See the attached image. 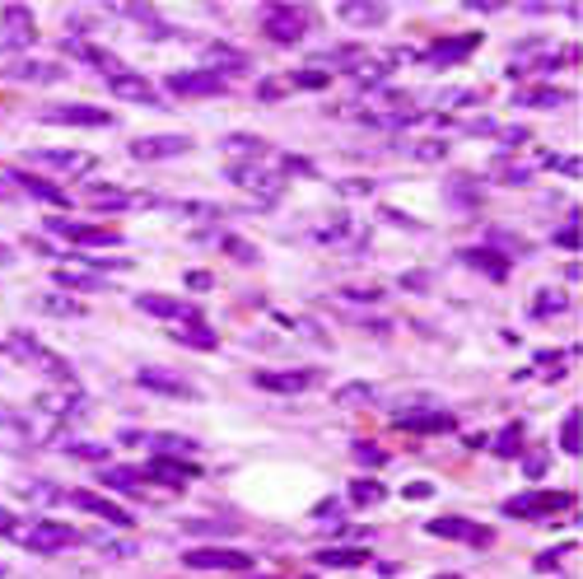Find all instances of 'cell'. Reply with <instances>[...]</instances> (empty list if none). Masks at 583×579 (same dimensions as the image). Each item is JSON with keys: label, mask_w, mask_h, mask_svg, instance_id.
<instances>
[{"label": "cell", "mask_w": 583, "mask_h": 579, "mask_svg": "<svg viewBox=\"0 0 583 579\" xmlns=\"http://www.w3.org/2000/svg\"><path fill=\"white\" fill-rule=\"evenodd\" d=\"M10 537H14L19 546L38 551V556H47V551H66V546H79V542H89V533L70 528V523H57V518H38V523H23V528H14Z\"/></svg>", "instance_id": "obj_1"}, {"label": "cell", "mask_w": 583, "mask_h": 579, "mask_svg": "<svg viewBox=\"0 0 583 579\" xmlns=\"http://www.w3.org/2000/svg\"><path fill=\"white\" fill-rule=\"evenodd\" d=\"M5 350H10V355H19V360H29V365H38L47 378H57V383H66V388H75V369L61 360L57 350H47L33 332H14V337L5 341Z\"/></svg>", "instance_id": "obj_2"}, {"label": "cell", "mask_w": 583, "mask_h": 579, "mask_svg": "<svg viewBox=\"0 0 583 579\" xmlns=\"http://www.w3.org/2000/svg\"><path fill=\"white\" fill-rule=\"evenodd\" d=\"M309 23H313L309 5H275V10H266V38L290 47V42H299L303 33H309Z\"/></svg>", "instance_id": "obj_3"}, {"label": "cell", "mask_w": 583, "mask_h": 579, "mask_svg": "<svg viewBox=\"0 0 583 579\" xmlns=\"http://www.w3.org/2000/svg\"><path fill=\"white\" fill-rule=\"evenodd\" d=\"M425 533L449 537V542H471V546H490V537H495L486 523H477V518H458V514H439V518H430Z\"/></svg>", "instance_id": "obj_4"}, {"label": "cell", "mask_w": 583, "mask_h": 579, "mask_svg": "<svg viewBox=\"0 0 583 579\" xmlns=\"http://www.w3.org/2000/svg\"><path fill=\"white\" fill-rule=\"evenodd\" d=\"M38 42V29H33V14L23 5H10L0 14V51H29Z\"/></svg>", "instance_id": "obj_5"}, {"label": "cell", "mask_w": 583, "mask_h": 579, "mask_svg": "<svg viewBox=\"0 0 583 579\" xmlns=\"http://www.w3.org/2000/svg\"><path fill=\"white\" fill-rule=\"evenodd\" d=\"M169 94H178V98H219V94H229V79H219L210 70H178V75H169Z\"/></svg>", "instance_id": "obj_6"}, {"label": "cell", "mask_w": 583, "mask_h": 579, "mask_svg": "<svg viewBox=\"0 0 583 579\" xmlns=\"http://www.w3.org/2000/svg\"><path fill=\"white\" fill-rule=\"evenodd\" d=\"M182 565H191V570H247L253 556L234 551V546H191L182 556Z\"/></svg>", "instance_id": "obj_7"}, {"label": "cell", "mask_w": 583, "mask_h": 579, "mask_svg": "<svg viewBox=\"0 0 583 579\" xmlns=\"http://www.w3.org/2000/svg\"><path fill=\"white\" fill-rule=\"evenodd\" d=\"M61 51H70L75 61H85V66H94V70H103V79L113 85L117 75H126L131 66H122L113 51H103V47H94V42H79V38H61Z\"/></svg>", "instance_id": "obj_8"}, {"label": "cell", "mask_w": 583, "mask_h": 579, "mask_svg": "<svg viewBox=\"0 0 583 579\" xmlns=\"http://www.w3.org/2000/svg\"><path fill=\"white\" fill-rule=\"evenodd\" d=\"M229 182L253 187V191H262V197H281L285 191V173H271L266 163H229Z\"/></svg>", "instance_id": "obj_9"}, {"label": "cell", "mask_w": 583, "mask_h": 579, "mask_svg": "<svg viewBox=\"0 0 583 579\" xmlns=\"http://www.w3.org/2000/svg\"><path fill=\"white\" fill-rule=\"evenodd\" d=\"M42 117L57 122V126H113V113H103L94 103H57V107H47Z\"/></svg>", "instance_id": "obj_10"}, {"label": "cell", "mask_w": 583, "mask_h": 579, "mask_svg": "<svg viewBox=\"0 0 583 579\" xmlns=\"http://www.w3.org/2000/svg\"><path fill=\"white\" fill-rule=\"evenodd\" d=\"M318 383H322L318 369H266V374H257V388H266V393H309Z\"/></svg>", "instance_id": "obj_11"}, {"label": "cell", "mask_w": 583, "mask_h": 579, "mask_svg": "<svg viewBox=\"0 0 583 579\" xmlns=\"http://www.w3.org/2000/svg\"><path fill=\"white\" fill-rule=\"evenodd\" d=\"M145 313H154V318H163V322H173V327H182V322H201V309L191 304V299H163V294H141L135 299Z\"/></svg>", "instance_id": "obj_12"}, {"label": "cell", "mask_w": 583, "mask_h": 579, "mask_svg": "<svg viewBox=\"0 0 583 579\" xmlns=\"http://www.w3.org/2000/svg\"><path fill=\"white\" fill-rule=\"evenodd\" d=\"M47 234H61L70 243H85V247H113L117 243V229H98V225H75V219L57 215V219H47Z\"/></svg>", "instance_id": "obj_13"}, {"label": "cell", "mask_w": 583, "mask_h": 579, "mask_svg": "<svg viewBox=\"0 0 583 579\" xmlns=\"http://www.w3.org/2000/svg\"><path fill=\"white\" fill-rule=\"evenodd\" d=\"M247 66V51H238V47H229V42H210L206 51H201V70H210V75H219V79H229V75H243Z\"/></svg>", "instance_id": "obj_14"}, {"label": "cell", "mask_w": 583, "mask_h": 579, "mask_svg": "<svg viewBox=\"0 0 583 579\" xmlns=\"http://www.w3.org/2000/svg\"><path fill=\"white\" fill-rule=\"evenodd\" d=\"M66 500H70L75 509H85V514L103 518V523H113V528H131V514H126L122 505H113L107 495H94V490H70Z\"/></svg>", "instance_id": "obj_15"}, {"label": "cell", "mask_w": 583, "mask_h": 579, "mask_svg": "<svg viewBox=\"0 0 583 579\" xmlns=\"http://www.w3.org/2000/svg\"><path fill=\"white\" fill-rule=\"evenodd\" d=\"M187 150H191L187 135H141V141H131V159H141V163H150V159H178Z\"/></svg>", "instance_id": "obj_16"}, {"label": "cell", "mask_w": 583, "mask_h": 579, "mask_svg": "<svg viewBox=\"0 0 583 579\" xmlns=\"http://www.w3.org/2000/svg\"><path fill=\"white\" fill-rule=\"evenodd\" d=\"M569 505V495H514V500L504 505L509 518H537V514H551V509H565Z\"/></svg>", "instance_id": "obj_17"}, {"label": "cell", "mask_w": 583, "mask_h": 579, "mask_svg": "<svg viewBox=\"0 0 583 579\" xmlns=\"http://www.w3.org/2000/svg\"><path fill=\"white\" fill-rule=\"evenodd\" d=\"M458 262L477 266L481 275H490V281H509V257H504V253H495V247H462Z\"/></svg>", "instance_id": "obj_18"}, {"label": "cell", "mask_w": 583, "mask_h": 579, "mask_svg": "<svg viewBox=\"0 0 583 579\" xmlns=\"http://www.w3.org/2000/svg\"><path fill=\"white\" fill-rule=\"evenodd\" d=\"M135 383L150 388V393H163V397H197V388L182 383V378H173L169 369H141V374H135Z\"/></svg>", "instance_id": "obj_19"}, {"label": "cell", "mask_w": 583, "mask_h": 579, "mask_svg": "<svg viewBox=\"0 0 583 579\" xmlns=\"http://www.w3.org/2000/svg\"><path fill=\"white\" fill-rule=\"evenodd\" d=\"M141 477L163 481V486H182V481L197 477V467H191V462H178V458H154V462H145V467H141Z\"/></svg>", "instance_id": "obj_20"}, {"label": "cell", "mask_w": 583, "mask_h": 579, "mask_svg": "<svg viewBox=\"0 0 583 579\" xmlns=\"http://www.w3.org/2000/svg\"><path fill=\"white\" fill-rule=\"evenodd\" d=\"M10 75H14V79H23V85H51V79H61L66 70H61L57 61H33V57H14Z\"/></svg>", "instance_id": "obj_21"}, {"label": "cell", "mask_w": 583, "mask_h": 579, "mask_svg": "<svg viewBox=\"0 0 583 579\" xmlns=\"http://www.w3.org/2000/svg\"><path fill=\"white\" fill-rule=\"evenodd\" d=\"M113 94L126 98V103H159V89L150 85V79H141L135 70H126V75L113 79Z\"/></svg>", "instance_id": "obj_22"}, {"label": "cell", "mask_w": 583, "mask_h": 579, "mask_svg": "<svg viewBox=\"0 0 583 579\" xmlns=\"http://www.w3.org/2000/svg\"><path fill=\"white\" fill-rule=\"evenodd\" d=\"M313 561L331 565V570H355V565L369 561V551L365 546H322V551H313Z\"/></svg>", "instance_id": "obj_23"}, {"label": "cell", "mask_w": 583, "mask_h": 579, "mask_svg": "<svg viewBox=\"0 0 583 579\" xmlns=\"http://www.w3.org/2000/svg\"><path fill=\"white\" fill-rule=\"evenodd\" d=\"M514 103H518V107H569L574 94H569V89H546V85H537V89L514 94Z\"/></svg>", "instance_id": "obj_24"}, {"label": "cell", "mask_w": 583, "mask_h": 579, "mask_svg": "<svg viewBox=\"0 0 583 579\" xmlns=\"http://www.w3.org/2000/svg\"><path fill=\"white\" fill-rule=\"evenodd\" d=\"M29 159L42 163V169H57V173H79L85 169V154H75V150H33Z\"/></svg>", "instance_id": "obj_25"}, {"label": "cell", "mask_w": 583, "mask_h": 579, "mask_svg": "<svg viewBox=\"0 0 583 579\" xmlns=\"http://www.w3.org/2000/svg\"><path fill=\"white\" fill-rule=\"evenodd\" d=\"M10 182H14V187H29V191H33V197H38V201H57V206H66V197H61V191H57V187H51L47 178H38V173H29V169H10Z\"/></svg>", "instance_id": "obj_26"}, {"label": "cell", "mask_w": 583, "mask_h": 579, "mask_svg": "<svg viewBox=\"0 0 583 579\" xmlns=\"http://www.w3.org/2000/svg\"><path fill=\"white\" fill-rule=\"evenodd\" d=\"M337 14L346 23H383L387 19V5H369V0H341Z\"/></svg>", "instance_id": "obj_27"}, {"label": "cell", "mask_w": 583, "mask_h": 579, "mask_svg": "<svg viewBox=\"0 0 583 579\" xmlns=\"http://www.w3.org/2000/svg\"><path fill=\"white\" fill-rule=\"evenodd\" d=\"M89 206H94V210H126V206H135V197L117 191L113 182H94V187H89Z\"/></svg>", "instance_id": "obj_28"}, {"label": "cell", "mask_w": 583, "mask_h": 579, "mask_svg": "<svg viewBox=\"0 0 583 579\" xmlns=\"http://www.w3.org/2000/svg\"><path fill=\"white\" fill-rule=\"evenodd\" d=\"M173 337H178L182 346H197V350H215V346H219V337L210 332L206 322H182V327H173Z\"/></svg>", "instance_id": "obj_29"}, {"label": "cell", "mask_w": 583, "mask_h": 579, "mask_svg": "<svg viewBox=\"0 0 583 579\" xmlns=\"http://www.w3.org/2000/svg\"><path fill=\"white\" fill-rule=\"evenodd\" d=\"M467 51H477V33L471 38H443V42H430V61H458Z\"/></svg>", "instance_id": "obj_30"}, {"label": "cell", "mask_w": 583, "mask_h": 579, "mask_svg": "<svg viewBox=\"0 0 583 579\" xmlns=\"http://www.w3.org/2000/svg\"><path fill=\"white\" fill-rule=\"evenodd\" d=\"M225 150H234V154H243L247 163H262V159L271 154V145L262 141V135H229V141H225Z\"/></svg>", "instance_id": "obj_31"}, {"label": "cell", "mask_w": 583, "mask_h": 579, "mask_svg": "<svg viewBox=\"0 0 583 579\" xmlns=\"http://www.w3.org/2000/svg\"><path fill=\"white\" fill-rule=\"evenodd\" d=\"M341 406H374L383 402V388H374V383H346V388L337 393Z\"/></svg>", "instance_id": "obj_32"}, {"label": "cell", "mask_w": 583, "mask_h": 579, "mask_svg": "<svg viewBox=\"0 0 583 579\" xmlns=\"http://www.w3.org/2000/svg\"><path fill=\"white\" fill-rule=\"evenodd\" d=\"M378 500H387V486H378L374 477H359V481H350V505L369 509V505H378Z\"/></svg>", "instance_id": "obj_33"}, {"label": "cell", "mask_w": 583, "mask_h": 579, "mask_svg": "<svg viewBox=\"0 0 583 579\" xmlns=\"http://www.w3.org/2000/svg\"><path fill=\"white\" fill-rule=\"evenodd\" d=\"M406 430H425V434H434V430H453V416L449 411H421V416H397Z\"/></svg>", "instance_id": "obj_34"}, {"label": "cell", "mask_w": 583, "mask_h": 579, "mask_svg": "<svg viewBox=\"0 0 583 579\" xmlns=\"http://www.w3.org/2000/svg\"><path fill=\"white\" fill-rule=\"evenodd\" d=\"M141 472L135 467H103V486H113V490H126V495H135L141 490Z\"/></svg>", "instance_id": "obj_35"}, {"label": "cell", "mask_w": 583, "mask_h": 579, "mask_svg": "<svg viewBox=\"0 0 583 579\" xmlns=\"http://www.w3.org/2000/svg\"><path fill=\"white\" fill-rule=\"evenodd\" d=\"M490 453H499V458H518L523 453V425L514 421V425H504V430H499L495 434V449Z\"/></svg>", "instance_id": "obj_36"}, {"label": "cell", "mask_w": 583, "mask_h": 579, "mask_svg": "<svg viewBox=\"0 0 583 579\" xmlns=\"http://www.w3.org/2000/svg\"><path fill=\"white\" fill-rule=\"evenodd\" d=\"M57 285H66V290H107V281L94 275V271H57Z\"/></svg>", "instance_id": "obj_37"}, {"label": "cell", "mask_w": 583, "mask_h": 579, "mask_svg": "<svg viewBox=\"0 0 583 579\" xmlns=\"http://www.w3.org/2000/svg\"><path fill=\"white\" fill-rule=\"evenodd\" d=\"M565 309H569V299L560 290H541L537 304H532V318H555V313H565Z\"/></svg>", "instance_id": "obj_38"}, {"label": "cell", "mask_w": 583, "mask_h": 579, "mask_svg": "<svg viewBox=\"0 0 583 579\" xmlns=\"http://www.w3.org/2000/svg\"><path fill=\"white\" fill-rule=\"evenodd\" d=\"M38 309H42V313H57V318H79V313H85V304H75V299H66V294L38 299Z\"/></svg>", "instance_id": "obj_39"}, {"label": "cell", "mask_w": 583, "mask_h": 579, "mask_svg": "<svg viewBox=\"0 0 583 579\" xmlns=\"http://www.w3.org/2000/svg\"><path fill=\"white\" fill-rule=\"evenodd\" d=\"M66 453H70V458H85V462H107V449L94 444V439H70Z\"/></svg>", "instance_id": "obj_40"}, {"label": "cell", "mask_w": 583, "mask_h": 579, "mask_svg": "<svg viewBox=\"0 0 583 579\" xmlns=\"http://www.w3.org/2000/svg\"><path fill=\"white\" fill-rule=\"evenodd\" d=\"M578 444H583V430H578V411H569L565 425H560V449L578 458Z\"/></svg>", "instance_id": "obj_41"}, {"label": "cell", "mask_w": 583, "mask_h": 579, "mask_svg": "<svg viewBox=\"0 0 583 579\" xmlns=\"http://www.w3.org/2000/svg\"><path fill=\"white\" fill-rule=\"evenodd\" d=\"M350 453H355V462H359V467H383V462H387V453H383L378 444H369V439H359V444H355Z\"/></svg>", "instance_id": "obj_42"}, {"label": "cell", "mask_w": 583, "mask_h": 579, "mask_svg": "<svg viewBox=\"0 0 583 579\" xmlns=\"http://www.w3.org/2000/svg\"><path fill=\"white\" fill-rule=\"evenodd\" d=\"M327 70H318V66H309V70H294V79H290V85L294 89H327Z\"/></svg>", "instance_id": "obj_43"}, {"label": "cell", "mask_w": 583, "mask_h": 579, "mask_svg": "<svg viewBox=\"0 0 583 579\" xmlns=\"http://www.w3.org/2000/svg\"><path fill=\"white\" fill-rule=\"evenodd\" d=\"M387 75H393V66H359V70H355V85L374 89V85H383Z\"/></svg>", "instance_id": "obj_44"}, {"label": "cell", "mask_w": 583, "mask_h": 579, "mask_svg": "<svg viewBox=\"0 0 583 579\" xmlns=\"http://www.w3.org/2000/svg\"><path fill=\"white\" fill-rule=\"evenodd\" d=\"M495 135H499V145H527V141H532V131H527V126H495Z\"/></svg>", "instance_id": "obj_45"}, {"label": "cell", "mask_w": 583, "mask_h": 579, "mask_svg": "<svg viewBox=\"0 0 583 579\" xmlns=\"http://www.w3.org/2000/svg\"><path fill=\"white\" fill-rule=\"evenodd\" d=\"M471 103H477V94H471V89H443L439 94V107H471Z\"/></svg>", "instance_id": "obj_46"}, {"label": "cell", "mask_w": 583, "mask_h": 579, "mask_svg": "<svg viewBox=\"0 0 583 579\" xmlns=\"http://www.w3.org/2000/svg\"><path fill=\"white\" fill-rule=\"evenodd\" d=\"M225 247L234 257H243V266H257V247L253 243H243V238H225Z\"/></svg>", "instance_id": "obj_47"}, {"label": "cell", "mask_w": 583, "mask_h": 579, "mask_svg": "<svg viewBox=\"0 0 583 579\" xmlns=\"http://www.w3.org/2000/svg\"><path fill=\"white\" fill-rule=\"evenodd\" d=\"M499 178H504L509 187H523V182H532V169H518V163H499Z\"/></svg>", "instance_id": "obj_48"}, {"label": "cell", "mask_w": 583, "mask_h": 579, "mask_svg": "<svg viewBox=\"0 0 583 579\" xmlns=\"http://www.w3.org/2000/svg\"><path fill=\"white\" fill-rule=\"evenodd\" d=\"M443 154H449V145H443V141H421V145H415V159H430V163H439Z\"/></svg>", "instance_id": "obj_49"}, {"label": "cell", "mask_w": 583, "mask_h": 579, "mask_svg": "<svg viewBox=\"0 0 583 579\" xmlns=\"http://www.w3.org/2000/svg\"><path fill=\"white\" fill-rule=\"evenodd\" d=\"M555 243H560V247H578V210H574V219H569L565 229H555Z\"/></svg>", "instance_id": "obj_50"}, {"label": "cell", "mask_w": 583, "mask_h": 579, "mask_svg": "<svg viewBox=\"0 0 583 579\" xmlns=\"http://www.w3.org/2000/svg\"><path fill=\"white\" fill-rule=\"evenodd\" d=\"M337 191H341V197H365V191H374V182L369 178H346Z\"/></svg>", "instance_id": "obj_51"}, {"label": "cell", "mask_w": 583, "mask_h": 579, "mask_svg": "<svg viewBox=\"0 0 583 579\" xmlns=\"http://www.w3.org/2000/svg\"><path fill=\"white\" fill-rule=\"evenodd\" d=\"M546 467H551V462H546V453H532V458H523V472L532 477V481H537V477H546Z\"/></svg>", "instance_id": "obj_52"}, {"label": "cell", "mask_w": 583, "mask_h": 579, "mask_svg": "<svg viewBox=\"0 0 583 579\" xmlns=\"http://www.w3.org/2000/svg\"><path fill=\"white\" fill-rule=\"evenodd\" d=\"M182 528H187L191 537H215V533H219V523H206V518H191V523H182Z\"/></svg>", "instance_id": "obj_53"}, {"label": "cell", "mask_w": 583, "mask_h": 579, "mask_svg": "<svg viewBox=\"0 0 583 579\" xmlns=\"http://www.w3.org/2000/svg\"><path fill=\"white\" fill-rule=\"evenodd\" d=\"M350 234V219H337L331 229H318V243H337V238H346Z\"/></svg>", "instance_id": "obj_54"}, {"label": "cell", "mask_w": 583, "mask_h": 579, "mask_svg": "<svg viewBox=\"0 0 583 579\" xmlns=\"http://www.w3.org/2000/svg\"><path fill=\"white\" fill-rule=\"evenodd\" d=\"M103 556H135V542H98Z\"/></svg>", "instance_id": "obj_55"}, {"label": "cell", "mask_w": 583, "mask_h": 579, "mask_svg": "<svg viewBox=\"0 0 583 579\" xmlns=\"http://www.w3.org/2000/svg\"><path fill=\"white\" fill-rule=\"evenodd\" d=\"M430 495H434L430 481H411V486H406V500H430Z\"/></svg>", "instance_id": "obj_56"}, {"label": "cell", "mask_w": 583, "mask_h": 579, "mask_svg": "<svg viewBox=\"0 0 583 579\" xmlns=\"http://www.w3.org/2000/svg\"><path fill=\"white\" fill-rule=\"evenodd\" d=\"M560 556H565V546H555V551H541V556H537V570H555V565H560Z\"/></svg>", "instance_id": "obj_57"}, {"label": "cell", "mask_w": 583, "mask_h": 579, "mask_svg": "<svg viewBox=\"0 0 583 579\" xmlns=\"http://www.w3.org/2000/svg\"><path fill=\"white\" fill-rule=\"evenodd\" d=\"M346 299H355V304H378L383 290H346Z\"/></svg>", "instance_id": "obj_58"}, {"label": "cell", "mask_w": 583, "mask_h": 579, "mask_svg": "<svg viewBox=\"0 0 583 579\" xmlns=\"http://www.w3.org/2000/svg\"><path fill=\"white\" fill-rule=\"evenodd\" d=\"M281 163H285V169H290V173H318V169H313V163H309V159H294V154H285Z\"/></svg>", "instance_id": "obj_59"}, {"label": "cell", "mask_w": 583, "mask_h": 579, "mask_svg": "<svg viewBox=\"0 0 583 579\" xmlns=\"http://www.w3.org/2000/svg\"><path fill=\"white\" fill-rule=\"evenodd\" d=\"M313 514H318V518H337V514H341V505H337V500H322Z\"/></svg>", "instance_id": "obj_60"}, {"label": "cell", "mask_w": 583, "mask_h": 579, "mask_svg": "<svg viewBox=\"0 0 583 579\" xmlns=\"http://www.w3.org/2000/svg\"><path fill=\"white\" fill-rule=\"evenodd\" d=\"M14 528H19V518H14V514H5V509H0V533H5V537H10Z\"/></svg>", "instance_id": "obj_61"}, {"label": "cell", "mask_w": 583, "mask_h": 579, "mask_svg": "<svg viewBox=\"0 0 583 579\" xmlns=\"http://www.w3.org/2000/svg\"><path fill=\"white\" fill-rule=\"evenodd\" d=\"M0 201H14V182H10V173H0Z\"/></svg>", "instance_id": "obj_62"}, {"label": "cell", "mask_w": 583, "mask_h": 579, "mask_svg": "<svg viewBox=\"0 0 583 579\" xmlns=\"http://www.w3.org/2000/svg\"><path fill=\"white\" fill-rule=\"evenodd\" d=\"M10 257H14V253H10V247H0V262H10Z\"/></svg>", "instance_id": "obj_63"}, {"label": "cell", "mask_w": 583, "mask_h": 579, "mask_svg": "<svg viewBox=\"0 0 583 579\" xmlns=\"http://www.w3.org/2000/svg\"><path fill=\"white\" fill-rule=\"evenodd\" d=\"M434 579H458V574H434Z\"/></svg>", "instance_id": "obj_64"}]
</instances>
